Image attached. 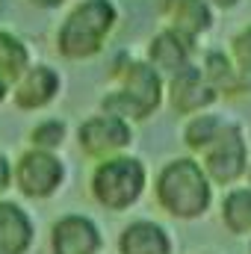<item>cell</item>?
<instances>
[{
  "mask_svg": "<svg viewBox=\"0 0 251 254\" xmlns=\"http://www.w3.org/2000/svg\"><path fill=\"white\" fill-rule=\"evenodd\" d=\"M113 24H116V6L110 0H86L65 18L57 45L68 60L95 57L104 48V39L110 36Z\"/></svg>",
  "mask_w": 251,
  "mask_h": 254,
  "instance_id": "6da1fadb",
  "label": "cell"
},
{
  "mask_svg": "<svg viewBox=\"0 0 251 254\" xmlns=\"http://www.w3.org/2000/svg\"><path fill=\"white\" fill-rule=\"evenodd\" d=\"M160 201L169 213L175 216H184L192 219L198 213L207 210L210 204V187H207V178L201 175V169L192 163V160H178L172 163L163 175H160Z\"/></svg>",
  "mask_w": 251,
  "mask_h": 254,
  "instance_id": "7a4b0ae2",
  "label": "cell"
},
{
  "mask_svg": "<svg viewBox=\"0 0 251 254\" xmlns=\"http://www.w3.org/2000/svg\"><path fill=\"white\" fill-rule=\"evenodd\" d=\"M157 104H160V77L145 63L127 65L125 89L104 101L107 110H116L119 116H133V119H145Z\"/></svg>",
  "mask_w": 251,
  "mask_h": 254,
  "instance_id": "3957f363",
  "label": "cell"
},
{
  "mask_svg": "<svg viewBox=\"0 0 251 254\" xmlns=\"http://www.w3.org/2000/svg\"><path fill=\"white\" fill-rule=\"evenodd\" d=\"M145 172L136 160H110L95 172V195L110 210H125L142 192Z\"/></svg>",
  "mask_w": 251,
  "mask_h": 254,
  "instance_id": "277c9868",
  "label": "cell"
},
{
  "mask_svg": "<svg viewBox=\"0 0 251 254\" xmlns=\"http://www.w3.org/2000/svg\"><path fill=\"white\" fill-rule=\"evenodd\" d=\"M243 166H246V145L240 139V130L225 125L219 139L207 145V169L219 184H231L234 178H240Z\"/></svg>",
  "mask_w": 251,
  "mask_h": 254,
  "instance_id": "5b68a950",
  "label": "cell"
},
{
  "mask_svg": "<svg viewBox=\"0 0 251 254\" xmlns=\"http://www.w3.org/2000/svg\"><path fill=\"white\" fill-rule=\"evenodd\" d=\"M60 178H63V166L60 160H54L51 154L45 151H33L21 160L18 166V184L27 195H51V192L60 187Z\"/></svg>",
  "mask_w": 251,
  "mask_h": 254,
  "instance_id": "8992f818",
  "label": "cell"
},
{
  "mask_svg": "<svg viewBox=\"0 0 251 254\" xmlns=\"http://www.w3.org/2000/svg\"><path fill=\"white\" fill-rule=\"evenodd\" d=\"M130 142V127L119 119V116H107V119H92L80 127V145L95 154V157H104V154H113L119 148H125Z\"/></svg>",
  "mask_w": 251,
  "mask_h": 254,
  "instance_id": "52a82bcc",
  "label": "cell"
},
{
  "mask_svg": "<svg viewBox=\"0 0 251 254\" xmlns=\"http://www.w3.org/2000/svg\"><path fill=\"white\" fill-rule=\"evenodd\" d=\"M213 98H216V89L201 77L198 68L187 65V68H181L175 74V80H172V104H175V110L195 113V110L207 107Z\"/></svg>",
  "mask_w": 251,
  "mask_h": 254,
  "instance_id": "ba28073f",
  "label": "cell"
},
{
  "mask_svg": "<svg viewBox=\"0 0 251 254\" xmlns=\"http://www.w3.org/2000/svg\"><path fill=\"white\" fill-rule=\"evenodd\" d=\"M98 231L89 219L68 216L54 231V252L57 254H95Z\"/></svg>",
  "mask_w": 251,
  "mask_h": 254,
  "instance_id": "9c48e42d",
  "label": "cell"
},
{
  "mask_svg": "<svg viewBox=\"0 0 251 254\" xmlns=\"http://www.w3.org/2000/svg\"><path fill=\"white\" fill-rule=\"evenodd\" d=\"M57 89H60V77H57L51 68L36 65V68H30V71L21 77L18 92H15V101H18V107H24V110H36V107H45V104L57 95Z\"/></svg>",
  "mask_w": 251,
  "mask_h": 254,
  "instance_id": "30bf717a",
  "label": "cell"
},
{
  "mask_svg": "<svg viewBox=\"0 0 251 254\" xmlns=\"http://www.w3.org/2000/svg\"><path fill=\"white\" fill-rule=\"evenodd\" d=\"M30 219L15 204H0V254H21L30 246Z\"/></svg>",
  "mask_w": 251,
  "mask_h": 254,
  "instance_id": "8fae6325",
  "label": "cell"
},
{
  "mask_svg": "<svg viewBox=\"0 0 251 254\" xmlns=\"http://www.w3.org/2000/svg\"><path fill=\"white\" fill-rule=\"evenodd\" d=\"M189 42L184 33H178V30H166V33H160L154 42H151V60L157 68H163V71H181V68H187V57H189Z\"/></svg>",
  "mask_w": 251,
  "mask_h": 254,
  "instance_id": "7c38bea8",
  "label": "cell"
},
{
  "mask_svg": "<svg viewBox=\"0 0 251 254\" xmlns=\"http://www.w3.org/2000/svg\"><path fill=\"white\" fill-rule=\"evenodd\" d=\"M122 252L125 254H169V240H166V234L157 225L136 222L122 237Z\"/></svg>",
  "mask_w": 251,
  "mask_h": 254,
  "instance_id": "4fadbf2b",
  "label": "cell"
},
{
  "mask_svg": "<svg viewBox=\"0 0 251 254\" xmlns=\"http://www.w3.org/2000/svg\"><path fill=\"white\" fill-rule=\"evenodd\" d=\"M213 18L204 0H178L175 3V30L184 33L187 39H195L198 33L210 30Z\"/></svg>",
  "mask_w": 251,
  "mask_h": 254,
  "instance_id": "5bb4252c",
  "label": "cell"
},
{
  "mask_svg": "<svg viewBox=\"0 0 251 254\" xmlns=\"http://www.w3.org/2000/svg\"><path fill=\"white\" fill-rule=\"evenodd\" d=\"M24 68H27V48L15 36L0 30V83L18 80Z\"/></svg>",
  "mask_w": 251,
  "mask_h": 254,
  "instance_id": "9a60e30c",
  "label": "cell"
},
{
  "mask_svg": "<svg viewBox=\"0 0 251 254\" xmlns=\"http://www.w3.org/2000/svg\"><path fill=\"white\" fill-rule=\"evenodd\" d=\"M225 222L234 234H246L251 228V192L240 190L231 192L225 201Z\"/></svg>",
  "mask_w": 251,
  "mask_h": 254,
  "instance_id": "2e32d148",
  "label": "cell"
},
{
  "mask_svg": "<svg viewBox=\"0 0 251 254\" xmlns=\"http://www.w3.org/2000/svg\"><path fill=\"white\" fill-rule=\"evenodd\" d=\"M225 130V125L219 122V119H213V116H201L198 122H192L187 130V142L192 148H207L210 142H216L219 139V133Z\"/></svg>",
  "mask_w": 251,
  "mask_h": 254,
  "instance_id": "e0dca14e",
  "label": "cell"
},
{
  "mask_svg": "<svg viewBox=\"0 0 251 254\" xmlns=\"http://www.w3.org/2000/svg\"><path fill=\"white\" fill-rule=\"evenodd\" d=\"M63 133H65V127L60 122H48V125H42L33 133V142L42 145V148H54V145L63 142Z\"/></svg>",
  "mask_w": 251,
  "mask_h": 254,
  "instance_id": "ac0fdd59",
  "label": "cell"
},
{
  "mask_svg": "<svg viewBox=\"0 0 251 254\" xmlns=\"http://www.w3.org/2000/svg\"><path fill=\"white\" fill-rule=\"evenodd\" d=\"M207 74H210V80L219 83V86H222V83H225V86L231 83V65H228V60H225L222 54H210V57H207Z\"/></svg>",
  "mask_w": 251,
  "mask_h": 254,
  "instance_id": "d6986e66",
  "label": "cell"
},
{
  "mask_svg": "<svg viewBox=\"0 0 251 254\" xmlns=\"http://www.w3.org/2000/svg\"><path fill=\"white\" fill-rule=\"evenodd\" d=\"M234 54H237L240 65H243L246 71H251V27L237 36V42H234Z\"/></svg>",
  "mask_w": 251,
  "mask_h": 254,
  "instance_id": "ffe728a7",
  "label": "cell"
},
{
  "mask_svg": "<svg viewBox=\"0 0 251 254\" xmlns=\"http://www.w3.org/2000/svg\"><path fill=\"white\" fill-rule=\"evenodd\" d=\"M6 184H9V163L0 157V192L6 190Z\"/></svg>",
  "mask_w": 251,
  "mask_h": 254,
  "instance_id": "44dd1931",
  "label": "cell"
},
{
  "mask_svg": "<svg viewBox=\"0 0 251 254\" xmlns=\"http://www.w3.org/2000/svg\"><path fill=\"white\" fill-rule=\"evenodd\" d=\"M33 3H39V6H60L65 0H33Z\"/></svg>",
  "mask_w": 251,
  "mask_h": 254,
  "instance_id": "7402d4cb",
  "label": "cell"
},
{
  "mask_svg": "<svg viewBox=\"0 0 251 254\" xmlns=\"http://www.w3.org/2000/svg\"><path fill=\"white\" fill-rule=\"evenodd\" d=\"M216 6H225V9H231V6H237V0H213Z\"/></svg>",
  "mask_w": 251,
  "mask_h": 254,
  "instance_id": "603a6c76",
  "label": "cell"
},
{
  "mask_svg": "<svg viewBox=\"0 0 251 254\" xmlns=\"http://www.w3.org/2000/svg\"><path fill=\"white\" fill-rule=\"evenodd\" d=\"M3 95H6V83H0V101H3Z\"/></svg>",
  "mask_w": 251,
  "mask_h": 254,
  "instance_id": "cb8c5ba5",
  "label": "cell"
}]
</instances>
